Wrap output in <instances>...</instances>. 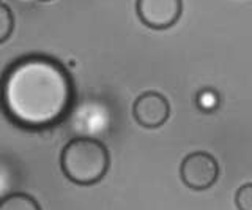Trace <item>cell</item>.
Listing matches in <instances>:
<instances>
[{"label": "cell", "mask_w": 252, "mask_h": 210, "mask_svg": "<svg viewBox=\"0 0 252 210\" xmlns=\"http://www.w3.org/2000/svg\"><path fill=\"white\" fill-rule=\"evenodd\" d=\"M74 101V84L59 60L27 56L6 70L0 81V106L14 125L43 130L60 123Z\"/></svg>", "instance_id": "6da1fadb"}, {"label": "cell", "mask_w": 252, "mask_h": 210, "mask_svg": "<svg viewBox=\"0 0 252 210\" xmlns=\"http://www.w3.org/2000/svg\"><path fill=\"white\" fill-rule=\"evenodd\" d=\"M110 157L106 145L93 138H74L63 147L60 166L68 180L93 185L106 175Z\"/></svg>", "instance_id": "7a4b0ae2"}, {"label": "cell", "mask_w": 252, "mask_h": 210, "mask_svg": "<svg viewBox=\"0 0 252 210\" xmlns=\"http://www.w3.org/2000/svg\"><path fill=\"white\" fill-rule=\"evenodd\" d=\"M180 177L188 188L203 191L218 182L219 165L208 152H192L180 166Z\"/></svg>", "instance_id": "3957f363"}, {"label": "cell", "mask_w": 252, "mask_h": 210, "mask_svg": "<svg viewBox=\"0 0 252 210\" xmlns=\"http://www.w3.org/2000/svg\"><path fill=\"white\" fill-rule=\"evenodd\" d=\"M137 16L148 29L164 30L175 26L183 13L181 0H137Z\"/></svg>", "instance_id": "277c9868"}, {"label": "cell", "mask_w": 252, "mask_h": 210, "mask_svg": "<svg viewBox=\"0 0 252 210\" xmlns=\"http://www.w3.org/2000/svg\"><path fill=\"white\" fill-rule=\"evenodd\" d=\"M132 115L144 128H159L167 122L170 115L169 101L158 92H145L134 101Z\"/></svg>", "instance_id": "5b68a950"}, {"label": "cell", "mask_w": 252, "mask_h": 210, "mask_svg": "<svg viewBox=\"0 0 252 210\" xmlns=\"http://www.w3.org/2000/svg\"><path fill=\"white\" fill-rule=\"evenodd\" d=\"M0 210H41V207L30 194L13 193L0 201Z\"/></svg>", "instance_id": "8992f818"}, {"label": "cell", "mask_w": 252, "mask_h": 210, "mask_svg": "<svg viewBox=\"0 0 252 210\" xmlns=\"http://www.w3.org/2000/svg\"><path fill=\"white\" fill-rule=\"evenodd\" d=\"M14 30V14L8 5L0 2V43L6 41Z\"/></svg>", "instance_id": "52a82bcc"}, {"label": "cell", "mask_w": 252, "mask_h": 210, "mask_svg": "<svg viewBox=\"0 0 252 210\" xmlns=\"http://www.w3.org/2000/svg\"><path fill=\"white\" fill-rule=\"evenodd\" d=\"M197 106L205 112L215 111L219 106V95L211 89H203L197 93Z\"/></svg>", "instance_id": "ba28073f"}, {"label": "cell", "mask_w": 252, "mask_h": 210, "mask_svg": "<svg viewBox=\"0 0 252 210\" xmlns=\"http://www.w3.org/2000/svg\"><path fill=\"white\" fill-rule=\"evenodd\" d=\"M235 204L238 210H252V183L240 186L235 194Z\"/></svg>", "instance_id": "9c48e42d"}, {"label": "cell", "mask_w": 252, "mask_h": 210, "mask_svg": "<svg viewBox=\"0 0 252 210\" xmlns=\"http://www.w3.org/2000/svg\"><path fill=\"white\" fill-rule=\"evenodd\" d=\"M39 2H52V0H39Z\"/></svg>", "instance_id": "30bf717a"}]
</instances>
